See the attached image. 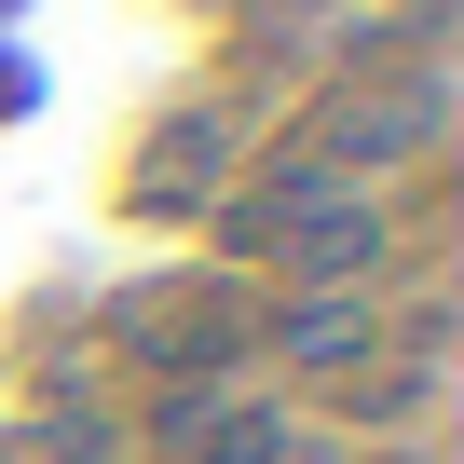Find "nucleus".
I'll return each mask as SVG.
<instances>
[{
  "label": "nucleus",
  "instance_id": "1",
  "mask_svg": "<svg viewBox=\"0 0 464 464\" xmlns=\"http://www.w3.org/2000/svg\"><path fill=\"white\" fill-rule=\"evenodd\" d=\"M218 150H232L218 123H164L150 164H137V191H150V205H205V191H218Z\"/></svg>",
  "mask_w": 464,
  "mask_h": 464
},
{
  "label": "nucleus",
  "instance_id": "2",
  "mask_svg": "<svg viewBox=\"0 0 464 464\" xmlns=\"http://www.w3.org/2000/svg\"><path fill=\"white\" fill-rule=\"evenodd\" d=\"M287 355H314V369L369 355V301H301V314H287Z\"/></svg>",
  "mask_w": 464,
  "mask_h": 464
}]
</instances>
